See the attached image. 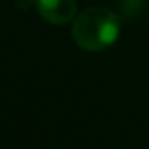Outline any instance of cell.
<instances>
[{
	"label": "cell",
	"instance_id": "obj_1",
	"mask_svg": "<svg viewBox=\"0 0 149 149\" xmlns=\"http://www.w3.org/2000/svg\"><path fill=\"white\" fill-rule=\"evenodd\" d=\"M119 37V19L105 7H90L77 14L72 25V39L84 51H104Z\"/></svg>",
	"mask_w": 149,
	"mask_h": 149
},
{
	"label": "cell",
	"instance_id": "obj_2",
	"mask_svg": "<svg viewBox=\"0 0 149 149\" xmlns=\"http://www.w3.org/2000/svg\"><path fill=\"white\" fill-rule=\"evenodd\" d=\"M35 7L51 25H65L76 16V0H35Z\"/></svg>",
	"mask_w": 149,
	"mask_h": 149
},
{
	"label": "cell",
	"instance_id": "obj_3",
	"mask_svg": "<svg viewBox=\"0 0 149 149\" xmlns=\"http://www.w3.org/2000/svg\"><path fill=\"white\" fill-rule=\"evenodd\" d=\"M18 4H19V6H23V9H28V7H30V4H32V0H18Z\"/></svg>",
	"mask_w": 149,
	"mask_h": 149
}]
</instances>
